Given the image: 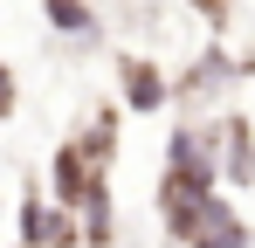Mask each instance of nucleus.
I'll use <instances>...</instances> for the list:
<instances>
[{
  "label": "nucleus",
  "instance_id": "nucleus-2",
  "mask_svg": "<svg viewBox=\"0 0 255 248\" xmlns=\"http://www.w3.org/2000/svg\"><path fill=\"white\" fill-rule=\"evenodd\" d=\"M21 242H28V248H69V242H76V221H69L62 207L28 200V207H21Z\"/></svg>",
  "mask_w": 255,
  "mask_h": 248
},
{
  "label": "nucleus",
  "instance_id": "nucleus-7",
  "mask_svg": "<svg viewBox=\"0 0 255 248\" xmlns=\"http://www.w3.org/2000/svg\"><path fill=\"white\" fill-rule=\"evenodd\" d=\"M14 111V76H7V62H0V118Z\"/></svg>",
  "mask_w": 255,
  "mask_h": 248
},
{
  "label": "nucleus",
  "instance_id": "nucleus-4",
  "mask_svg": "<svg viewBox=\"0 0 255 248\" xmlns=\"http://www.w3.org/2000/svg\"><path fill=\"white\" fill-rule=\"evenodd\" d=\"M90 186H97V179H90V165H83V145H62V152H55V193L76 207Z\"/></svg>",
  "mask_w": 255,
  "mask_h": 248
},
{
  "label": "nucleus",
  "instance_id": "nucleus-8",
  "mask_svg": "<svg viewBox=\"0 0 255 248\" xmlns=\"http://www.w3.org/2000/svg\"><path fill=\"white\" fill-rule=\"evenodd\" d=\"M200 7H214V0H200Z\"/></svg>",
  "mask_w": 255,
  "mask_h": 248
},
{
  "label": "nucleus",
  "instance_id": "nucleus-6",
  "mask_svg": "<svg viewBox=\"0 0 255 248\" xmlns=\"http://www.w3.org/2000/svg\"><path fill=\"white\" fill-rule=\"evenodd\" d=\"M228 179H255V145H249V124H228Z\"/></svg>",
  "mask_w": 255,
  "mask_h": 248
},
{
  "label": "nucleus",
  "instance_id": "nucleus-1",
  "mask_svg": "<svg viewBox=\"0 0 255 248\" xmlns=\"http://www.w3.org/2000/svg\"><path fill=\"white\" fill-rule=\"evenodd\" d=\"M166 228H172L186 248H249L242 214H235V207H221L214 193H200V200H186V207H172Z\"/></svg>",
  "mask_w": 255,
  "mask_h": 248
},
{
  "label": "nucleus",
  "instance_id": "nucleus-5",
  "mask_svg": "<svg viewBox=\"0 0 255 248\" xmlns=\"http://www.w3.org/2000/svg\"><path fill=\"white\" fill-rule=\"evenodd\" d=\"M42 7H48V21H55L62 35H90V28H97V14H90L83 0H42Z\"/></svg>",
  "mask_w": 255,
  "mask_h": 248
},
{
  "label": "nucleus",
  "instance_id": "nucleus-3",
  "mask_svg": "<svg viewBox=\"0 0 255 248\" xmlns=\"http://www.w3.org/2000/svg\"><path fill=\"white\" fill-rule=\"evenodd\" d=\"M125 104L131 111H159L166 104V76L152 62H125Z\"/></svg>",
  "mask_w": 255,
  "mask_h": 248
}]
</instances>
